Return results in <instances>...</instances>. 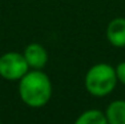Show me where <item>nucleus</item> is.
Returning a JSON list of instances; mask_svg holds the SVG:
<instances>
[{
	"label": "nucleus",
	"instance_id": "obj_4",
	"mask_svg": "<svg viewBox=\"0 0 125 124\" xmlns=\"http://www.w3.org/2000/svg\"><path fill=\"white\" fill-rule=\"evenodd\" d=\"M29 69H44L49 60L48 51L40 43H29L23 52Z\"/></svg>",
	"mask_w": 125,
	"mask_h": 124
},
{
	"label": "nucleus",
	"instance_id": "obj_3",
	"mask_svg": "<svg viewBox=\"0 0 125 124\" xmlns=\"http://www.w3.org/2000/svg\"><path fill=\"white\" fill-rule=\"evenodd\" d=\"M29 71L23 54L16 51L5 52L0 56V78L8 81H19Z\"/></svg>",
	"mask_w": 125,
	"mask_h": 124
},
{
	"label": "nucleus",
	"instance_id": "obj_6",
	"mask_svg": "<svg viewBox=\"0 0 125 124\" xmlns=\"http://www.w3.org/2000/svg\"><path fill=\"white\" fill-rule=\"evenodd\" d=\"M105 112L108 124H125V100L116 99L111 101Z\"/></svg>",
	"mask_w": 125,
	"mask_h": 124
},
{
	"label": "nucleus",
	"instance_id": "obj_1",
	"mask_svg": "<svg viewBox=\"0 0 125 124\" xmlns=\"http://www.w3.org/2000/svg\"><path fill=\"white\" fill-rule=\"evenodd\" d=\"M17 91L21 101L31 108L47 105L53 93L52 81L43 69H29L19 80Z\"/></svg>",
	"mask_w": 125,
	"mask_h": 124
},
{
	"label": "nucleus",
	"instance_id": "obj_7",
	"mask_svg": "<svg viewBox=\"0 0 125 124\" xmlns=\"http://www.w3.org/2000/svg\"><path fill=\"white\" fill-rule=\"evenodd\" d=\"M73 124H108L105 112L97 108H89L77 116Z\"/></svg>",
	"mask_w": 125,
	"mask_h": 124
},
{
	"label": "nucleus",
	"instance_id": "obj_2",
	"mask_svg": "<svg viewBox=\"0 0 125 124\" xmlns=\"http://www.w3.org/2000/svg\"><path fill=\"white\" fill-rule=\"evenodd\" d=\"M118 80L115 67L108 63H97L91 67L84 78L85 90L94 97H105L115 91Z\"/></svg>",
	"mask_w": 125,
	"mask_h": 124
},
{
	"label": "nucleus",
	"instance_id": "obj_9",
	"mask_svg": "<svg viewBox=\"0 0 125 124\" xmlns=\"http://www.w3.org/2000/svg\"><path fill=\"white\" fill-rule=\"evenodd\" d=\"M0 124H3V123H0Z\"/></svg>",
	"mask_w": 125,
	"mask_h": 124
},
{
	"label": "nucleus",
	"instance_id": "obj_5",
	"mask_svg": "<svg viewBox=\"0 0 125 124\" xmlns=\"http://www.w3.org/2000/svg\"><path fill=\"white\" fill-rule=\"evenodd\" d=\"M105 37L115 48H125V17H115L108 23Z\"/></svg>",
	"mask_w": 125,
	"mask_h": 124
},
{
	"label": "nucleus",
	"instance_id": "obj_8",
	"mask_svg": "<svg viewBox=\"0 0 125 124\" xmlns=\"http://www.w3.org/2000/svg\"><path fill=\"white\" fill-rule=\"evenodd\" d=\"M116 69V76H117L118 83H121L123 85H125V60L118 63L117 66L115 67Z\"/></svg>",
	"mask_w": 125,
	"mask_h": 124
}]
</instances>
